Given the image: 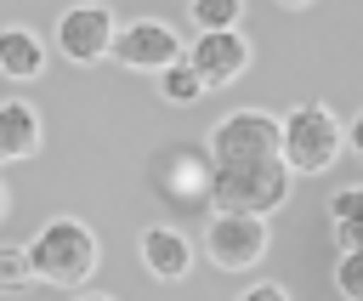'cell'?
<instances>
[{
	"label": "cell",
	"instance_id": "cell-7",
	"mask_svg": "<svg viewBox=\"0 0 363 301\" xmlns=\"http://www.w3.org/2000/svg\"><path fill=\"white\" fill-rule=\"evenodd\" d=\"M187 45L182 34L164 23V17H125L119 23V40H113V62L119 68H136V74H159L170 62H182Z\"/></svg>",
	"mask_w": 363,
	"mask_h": 301
},
{
	"label": "cell",
	"instance_id": "cell-22",
	"mask_svg": "<svg viewBox=\"0 0 363 301\" xmlns=\"http://www.w3.org/2000/svg\"><path fill=\"white\" fill-rule=\"evenodd\" d=\"M74 301H113V295H96V290H85V295H74Z\"/></svg>",
	"mask_w": 363,
	"mask_h": 301
},
{
	"label": "cell",
	"instance_id": "cell-8",
	"mask_svg": "<svg viewBox=\"0 0 363 301\" xmlns=\"http://www.w3.org/2000/svg\"><path fill=\"white\" fill-rule=\"evenodd\" d=\"M153 176H159V193L170 204H182V210H204L210 204V148L176 142V148L159 153Z\"/></svg>",
	"mask_w": 363,
	"mask_h": 301
},
{
	"label": "cell",
	"instance_id": "cell-10",
	"mask_svg": "<svg viewBox=\"0 0 363 301\" xmlns=\"http://www.w3.org/2000/svg\"><path fill=\"white\" fill-rule=\"evenodd\" d=\"M136 256H142V267H147L153 278H164V284H176V278L193 273V239H187L182 227H159V221L142 227Z\"/></svg>",
	"mask_w": 363,
	"mask_h": 301
},
{
	"label": "cell",
	"instance_id": "cell-16",
	"mask_svg": "<svg viewBox=\"0 0 363 301\" xmlns=\"http://www.w3.org/2000/svg\"><path fill=\"white\" fill-rule=\"evenodd\" d=\"M34 278V261H28V244H0V295H23Z\"/></svg>",
	"mask_w": 363,
	"mask_h": 301
},
{
	"label": "cell",
	"instance_id": "cell-3",
	"mask_svg": "<svg viewBox=\"0 0 363 301\" xmlns=\"http://www.w3.org/2000/svg\"><path fill=\"white\" fill-rule=\"evenodd\" d=\"M340 148H346V125L335 119V108L301 102V108L284 114V153H278V159H284L295 176H323V170L340 159Z\"/></svg>",
	"mask_w": 363,
	"mask_h": 301
},
{
	"label": "cell",
	"instance_id": "cell-19",
	"mask_svg": "<svg viewBox=\"0 0 363 301\" xmlns=\"http://www.w3.org/2000/svg\"><path fill=\"white\" fill-rule=\"evenodd\" d=\"M346 148H352V153H357V159H363V114H357V119H352V125H346Z\"/></svg>",
	"mask_w": 363,
	"mask_h": 301
},
{
	"label": "cell",
	"instance_id": "cell-20",
	"mask_svg": "<svg viewBox=\"0 0 363 301\" xmlns=\"http://www.w3.org/2000/svg\"><path fill=\"white\" fill-rule=\"evenodd\" d=\"M278 6H284V11H301V6H312V0H278Z\"/></svg>",
	"mask_w": 363,
	"mask_h": 301
},
{
	"label": "cell",
	"instance_id": "cell-14",
	"mask_svg": "<svg viewBox=\"0 0 363 301\" xmlns=\"http://www.w3.org/2000/svg\"><path fill=\"white\" fill-rule=\"evenodd\" d=\"M153 80H159V97H164V102H176V108H182V102H199V97L210 91L187 57H182V62H170V68H159Z\"/></svg>",
	"mask_w": 363,
	"mask_h": 301
},
{
	"label": "cell",
	"instance_id": "cell-11",
	"mask_svg": "<svg viewBox=\"0 0 363 301\" xmlns=\"http://www.w3.org/2000/svg\"><path fill=\"white\" fill-rule=\"evenodd\" d=\"M45 142V125H40V108L23 102V97H6L0 102V165H17V159H34Z\"/></svg>",
	"mask_w": 363,
	"mask_h": 301
},
{
	"label": "cell",
	"instance_id": "cell-18",
	"mask_svg": "<svg viewBox=\"0 0 363 301\" xmlns=\"http://www.w3.org/2000/svg\"><path fill=\"white\" fill-rule=\"evenodd\" d=\"M238 301H289V290H284V284H272V278H261V284L238 290Z\"/></svg>",
	"mask_w": 363,
	"mask_h": 301
},
{
	"label": "cell",
	"instance_id": "cell-4",
	"mask_svg": "<svg viewBox=\"0 0 363 301\" xmlns=\"http://www.w3.org/2000/svg\"><path fill=\"white\" fill-rule=\"evenodd\" d=\"M210 165H261L284 153V119L267 108H238L227 119H216V131L204 136Z\"/></svg>",
	"mask_w": 363,
	"mask_h": 301
},
{
	"label": "cell",
	"instance_id": "cell-9",
	"mask_svg": "<svg viewBox=\"0 0 363 301\" xmlns=\"http://www.w3.org/2000/svg\"><path fill=\"white\" fill-rule=\"evenodd\" d=\"M187 62L199 68V80H204L210 91H221V85H233V80L255 62V45H250L244 28H216V34H199V40L187 45Z\"/></svg>",
	"mask_w": 363,
	"mask_h": 301
},
{
	"label": "cell",
	"instance_id": "cell-6",
	"mask_svg": "<svg viewBox=\"0 0 363 301\" xmlns=\"http://www.w3.org/2000/svg\"><path fill=\"white\" fill-rule=\"evenodd\" d=\"M113 40H119V11L102 6V0H79V6H68L57 17V51L68 62H79V68L113 57Z\"/></svg>",
	"mask_w": 363,
	"mask_h": 301
},
{
	"label": "cell",
	"instance_id": "cell-13",
	"mask_svg": "<svg viewBox=\"0 0 363 301\" xmlns=\"http://www.w3.org/2000/svg\"><path fill=\"white\" fill-rule=\"evenodd\" d=\"M329 221H335V239L352 250V244H363V182L357 187H340V193H329Z\"/></svg>",
	"mask_w": 363,
	"mask_h": 301
},
{
	"label": "cell",
	"instance_id": "cell-5",
	"mask_svg": "<svg viewBox=\"0 0 363 301\" xmlns=\"http://www.w3.org/2000/svg\"><path fill=\"white\" fill-rule=\"evenodd\" d=\"M267 216H250V210H210L204 221V256L210 267L221 273H250L261 256H267Z\"/></svg>",
	"mask_w": 363,
	"mask_h": 301
},
{
	"label": "cell",
	"instance_id": "cell-21",
	"mask_svg": "<svg viewBox=\"0 0 363 301\" xmlns=\"http://www.w3.org/2000/svg\"><path fill=\"white\" fill-rule=\"evenodd\" d=\"M6 204H11V193H6V182H0V221H6Z\"/></svg>",
	"mask_w": 363,
	"mask_h": 301
},
{
	"label": "cell",
	"instance_id": "cell-12",
	"mask_svg": "<svg viewBox=\"0 0 363 301\" xmlns=\"http://www.w3.org/2000/svg\"><path fill=\"white\" fill-rule=\"evenodd\" d=\"M0 74L6 80H40L45 74V40L23 23L0 28Z\"/></svg>",
	"mask_w": 363,
	"mask_h": 301
},
{
	"label": "cell",
	"instance_id": "cell-17",
	"mask_svg": "<svg viewBox=\"0 0 363 301\" xmlns=\"http://www.w3.org/2000/svg\"><path fill=\"white\" fill-rule=\"evenodd\" d=\"M335 290H340L346 301H363V244L340 250V261H335Z\"/></svg>",
	"mask_w": 363,
	"mask_h": 301
},
{
	"label": "cell",
	"instance_id": "cell-1",
	"mask_svg": "<svg viewBox=\"0 0 363 301\" xmlns=\"http://www.w3.org/2000/svg\"><path fill=\"white\" fill-rule=\"evenodd\" d=\"M96 233L79 221V216H51L34 239H28V261H34V278L51 284V290H79L91 284L96 273Z\"/></svg>",
	"mask_w": 363,
	"mask_h": 301
},
{
	"label": "cell",
	"instance_id": "cell-15",
	"mask_svg": "<svg viewBox=\"0 0 363 301\" xmlns=\"http://www.w3.org/2000/svg\"><path fill=\"white\" fill-rule=\"evenodd\" d=\"M187 17L199 34H216V28H238L244 17V0H187Z\"/></svg>",
	"mask_w": 363,
	"mask_h": 301
},
{
	"label": "cell",
	"instance_id": "cell-2",
	"mask_svg": "<svg viewBox=\"0 0 363 301\" xmlns=\"http://www.w3.org/2000/svg\"><path fill=\"white\" fill-rule=\"evenodd\" d=\"M289 165L284 159H261V165H210V210H250V216H272L289 199Z\"/></svg>",
	"mask_w": 363,
	"mask_h": 301
}]
</instances>
